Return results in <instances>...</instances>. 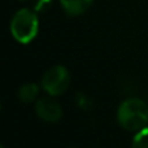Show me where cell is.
Instances as JSON below:
<instances>
[{"instance_id":"obj_11","label":"cell","mask_w":148,"mask_h":148,"mask_svg":"<svg viewBox=\"0 0 148 148\" xmlns=\"http://www.w3.org/2000/svg\"><path fill=\"white\" fill-rule=\"evenodd\" d=\"M21 1H25V0H21Z\"/></svg>"},{"instance_id":"obj_8","label":"cell","mask_w":148,"mask_h":148,"mask_svg":"<svg viewBox=\"0 0 148 148\" xmlns=\"http://www.w3.org/2000/svg\"><path fill=\"white\" fill-rule=\"evenodd\" d=\"M77 104H78L79 107H81L82 109H84V110L90 109V108L92 107V101L86 96V95L82 94V92L77 94Z\"/></svg>"},{"instance_id":"obj_9","label":"cell","mask_w":148,"mask_h":148,"mask_svg":"<svg viewBox=\"0 0 148 148\" xmlns=\"http://www.w3.org/2000/svg\"><path fill=\"white\" fill-rule=\"evenodd\" d=\"M51 3H52V0H35L34 10H36V12H43Z\"/></svg>"},{"instance_id":"obj_3","label":"cell","mask_w":148,"mask_h":148,"mask_svg":"<svg viewBox=\"0 0 148 148\" xmlns=\"http://www.w3.org/2000/svg\"><path fill=\"white\" fill-rule=\"evenodd\" d=\"M70 84V74L62 65L52 66L44 73L42 78V88L51 96L61 95Z\"/></svg>"},{"instance_id":"obj_6","label":"cell","mask_w":148,"mask_h":148,"mask_svg":"<svg viewBox=\"0 0 148 148\" xmlns=\"http://www.w3.org/2000/svg\"><path fill=\"white\" fill-rule=\"evenodd\" d=\"M39 94V87L35 83H26L20 87L17 95L18 99L23 103H31L36 99Z\"/></svg>"},{"instance_id":"obj_7","label":"cell","mask_w":148,"mask_h":148,"mask_svg":"<svg viewBox=\"0 0 148 148\" xmlns=\"http://www.w3.org/2000/svg\"><path fill=\"white\" fill-rule=\"evenodd\" d=\"M131 148H148V127H143L136 131L133 138Z\"/></svg>"},{"instance_id":"obj_5","label":"cell","mask_w":148,"mask_h":148,"mask_svg":"<svg viewBox=\"0 0 148 148\" xmlns=\"http://www.w3.org/2000/svg\"><path fill=\"white\" fill-rule=\"evenodd\" d=\"M92 3L94 0H60L64 12L72 17L84 13L92 5Z\"/></svg>"},{"instance_id":"obj_4","label":"cell","mask_w":148,"mask_h":148,"mask_svg":"<svg viewBox=\"0 0 148 148\" xmlns=\"http://www.w3.org/2000/svg\"><path fill=\"white\" fill-rule=\"evenodd\" d=\"M35 112L38 117L44 122H57L62 116L61 105L51 97L38 99L35 104Z\"/></svg>"},{"instance_id":"obj_10","label":"cell","mask_w":148,"mask_h":148,"mask_svg":"<svg viewBox=\"0 0 148 148\" xmlns=\"http://www.w3.org/2000/svg\"><path fill=\"white\" fill-rule=\"evenodd\" d=\"M0 148H5V147L4 146H0Z\"/></svg>"},{"instance_id":"obj_2","label":"cell","mask_w":148,"mask_h":148,"mask_svg":"<svg viewBox=\"0 0 148 148\" xmlns=\"http://www.w3.org/2000/svg\"><path fill=\"white\" fill-rule=\"evenodd\" d=\"M39 30L38 16L34 10L22 8L17 10L10 21V33L21 44H27L35 39Z\"/></svg>"},{"instance_id":"obj_1","label":"cell","mask_w":148,"mask_h":148,"mask_svg":"<svg viewBox=\"0 0 148 148\" xmlns=\"http://www.w3.org/2000/svg\"><path fill=\"white\" fill-rule=\"evenodd\" d=\"M117 121L127 131L142 130L148 123V105L138 97L125 100L117 109Z\"/></svg>"}]
</instances>
